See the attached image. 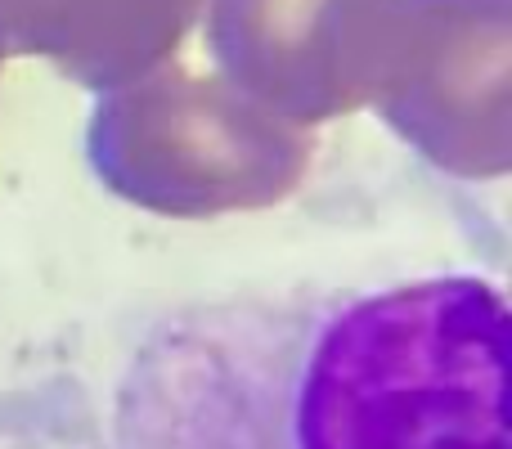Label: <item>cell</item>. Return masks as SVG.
Instances as JSON below:
<instances>
[{"instance_id": "6da1fadb", "label": "cell", "mask_w": 512, "mask_h": 449, "mask_svg": "<svg viewBox=\"0 0 512 449\" xmlns=\"http://www.w3.org/2000/svg\"><path fill=\"white\" fill-rule=\"evenodd\" d=\"M508 301L468 270L162 310L104 409L108 449H512Z\"/></svg>"}, {"instance_id": "7a4b0ae2", "label": "cell", "mask_w": 512, "mask_h": 449, "mask_svg": "<svg viewBox=\"0 0 512 449\" xmlns=\"http://www.w3.org/2000/svg\"><path fill=\"white\" fill-rule=\"evenodd\" d=\"M0 449H108L104 409L72 373L0 387Z\"/></svg>"}]
</instances>
